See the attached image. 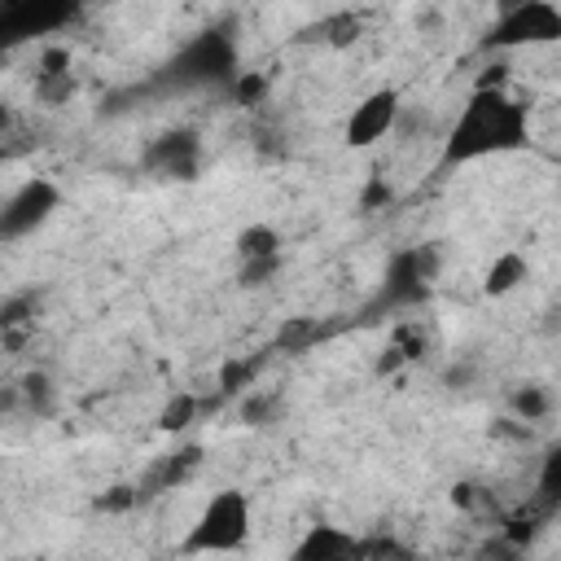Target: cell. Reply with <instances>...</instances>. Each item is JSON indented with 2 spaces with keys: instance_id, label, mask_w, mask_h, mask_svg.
Returning a JSON list of instances; mask_svg holds the SVG:
<instances>
[{
  "instance_id": "9c48e42d",
  "label": "cell",
  "mask_w": 561,
  "mask_h": 561,
  "mask_svg": "<svg viewBox=\"0 0 561 561\" xmlns=\"http://www.w3.org/2000/svg\"><path fill=\"white\" fill-rule=\"evenodd\" d=\"M237 254H241V285H250V289H259V285H267L276 272H280V232L272 228V224H250V228H241V237H237Z\"/></svg>"
},
{
  "instance_id": "ba28073f",
  "label": "cell",
  "mask_w": 561,
  "mask_h": 561,
  "mask_svg": "<svg viewBox=\"0 0 561 561\" xmlns=\"http://www.w3.org/2000/svg\"><path fill=\"white\" fill-rule=\"evenodd\" d=\"M140 162H145V171L153 180H180V184H188L202 171V136L193 127H171V131H162V136L149 140V149L140 153Z\"/></svg>"
},
{
  "instance_id": "52a82bcc",
  "label": "cell",
  "mask_w": 561,
  "mask_h": 561,
  "mask_svg": "<svg viewBox=\"0 0 561 561\" xmlns=\"http://www.w3.org/2000/svg\"><path fill=\"white\" fill-rule=\"evenodd\" d=\"M403 118V96L399 88H373L368 96H359V105H351L346 114V127H342V140L351 149H368L377 140H386Z\"/></svg>"
},
{
  "instance_id": "3957f363",
  "label": "cell",
  "mask_w": 561,
  "mask_h": 561,
  "mask_svg": "<svg viewBox=\"0 0 561 561\" xmlns=\"http://www.w3.org/2000/svg\"><path fill=\"white\" fill-rule=\"evenodd\" d=\"M250 530H254V504L241 486H219L202 508L197 517L188 522L184 539H180V552L184 557H224V552H237L250 543Z\"/></svg>"
},
{
  "instance_id": "5bb4252c",
  "label": "cell",
  "mask_w": 561,
  "mask_h": 561,
  "mask_svg": "<svg viewBox=\"0 0 561 561\" xmlns=\"http://www.w3.org/2000/svg\"><path fill=\"white\" fill-rule=\"evenodd\" d=\"M557 495H561V456L552 451V456L543 460V473H539V504L552 513V508H557Z\"/></svg>"
},
{
  "instance_id": "8fae6325",
  "label": "cell",
  "mask_w": 561,
  "mask_h": 561,
  "mask_svg": "<svg viewBox=\"0 0 561 561\" xmlns=\"http://www.w3.org/2000/svg\"><path fill=\"white\" fill-rule=\"evenodd\" d=\"M526 276H530V263H526V254H522V250H504V254H495V259H491L482 289H486L491 298H504V294H513V289H517Z\"/></svg>"
},
{
  "instance_id": "6da1fadb",
  "label": "cell",
  "mask_w": 561,
  "mask_h": 561,
  "mask_svg": "<svg viewBox=\"0 0 561 561\" xmlns=\"http://www.w3.org/2000/svg\"><path fill=\"white\" fill-rule=\"evenodd\" d=\"M526 140H530L526 105L504 88H473L447 127L443 162L465 167V162H482V158H504V153L526 149Z\"/></svg>"
},
{
  "instance_id": "30bf717a",
  "label": "cell",
  "mask_w": 561,
  "mask_h": 561,
  "mask_svg": "<svg viewBox=\"0 0 561 561\" xmlns=\"http://www.w3.org/2000/svg\"><path fill=\"white\" fill-rule=\"evenodd\" d=\"M285 561H373V552H368L364 539H355V535L342 530V526H311V530L289 548Z\"/></svg>"
},
{
  "instance_id": "7c38bea8",
  "label": "cell",
  "mask_w": 561,
  "mask_h": 561,
  "mask_svg": "<svg viewBox=\"0 0 561 561\" xmlns=\"http://www.w3.org/2000/svg\"><path fill=\"white\" fill-rule=\"evenodd\" d=\"M31 329H35V302H31L26 294L9 298V302L0 307V337H4L9 346H22V342L31 337Z\"/></svg>"
},
{
  "instance_id": "7a4b0ae2",
  "label": "cell",
  "mask_w": 561,
  "mask_h": 561,
  "mask_svg": "<svg viewBox=\"0 0 561 561\" xmlns=\"http://www.w3.org/2000/svg\"><path fill=\"white\" fill-rule=\"evenodd\" d=\"M241 75L237 39L219 26L197 31L175 48V57L158 70V88L167 92H202V88H232Z\"/></svg>"
},
{
  "instance_id": "5b68a950",
  "label": "cell",
  "mask_w": 561,
  "mask_h": 561,
  "mask_svg": "<svg viewBox=\"0 0 561 561\" xmlns=\"http://www.w3.org/2000/svg\"><path fill=\"white\" fill-rule=\"evenodd\" d=\"M61 206V188L44 175L22 180L4 202H0V241H22L31 232H39Z\"/></svg>"
},
{
  "instance_id": "8992f818",
  "label": "cell",
  "mask_w": 561,
  "mask_h": 561,
  "mask_svg": "<svg viewBox=\"0 0 561 561\" xmlns=\"http://www.w3.org/2000/svg\"><path fill=\"white\" fill-rule=\"evenodd\" d=\"M438 276V250L434 245H408L390 259L381 276V302L386 307H416L430 298V285Z\"/></svg>"
},
{
  "instance_id": "2e32d148",
  "label": "cell",
  "mask_w": 561,
  "mask_h": 561,
  "mask_svg": "<svg viewBox=\"0 0 561 561\" xmlns=\"http://www.w3.org/2000/svg\"><path fill=\"white\" fill-rule=\"evenodd\" d=\"M9 127H13V110H9V105H4V101H0V136H4V131H9Z\"/></svg>"
},
{
  "instance_id": "4fadbf2b",
  "label": "cell",
  "mask_w": 561,
  "mask_h": 561,
  "mask_svg": "<svg viewBox=\"0 0 561 561\" xmlns=\"http://www.w3.org/2000/svg\"><path fill=\"white\" fill-rule=\"evenodd\" d=\"M508 408L517 421H543L552 412V390L543 381H522V386H513Z\"/></svg>"
},
{
  "instance_id": "9a60e30c",
  "label": "cell",
  "mask_w": 561,
  "mask_h": 561,
  "mask_svg": "<svg viewBox=\"0 0 561 561\" xmlns=\"http://www.w3.org/2000/svg\"><path fill=\"white\" fill-rule=\"evenodd\" d=\"M188 412H193V399L180 394L175 403H167V412H162V430H180V425H188Z\"/></svg>"
},
{
  "instance_id": "277c9868",
  "label": "cell",
  "mask_w": 561,
  "mask_h": 561,
  "mask_svg": "<svg viewBox=\"0 0 561 561\" xmlns=\"http://www.w3.org/2000/svg\"><path fill=\"white\" fill-rule=\"evenodd\" d=\"M561 39V9L552 0H517L495 13V22L482 35L486 53H508V48H535Z\"/></svg>"
}]
</instances>
